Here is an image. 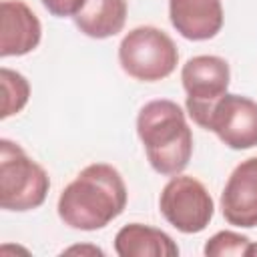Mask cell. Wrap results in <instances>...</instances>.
Wrapping results in <instances>:
<instances>
[{"label":"cell","mask_w":257,"mask_h":257,"mask_svg":"<svg viewBox=\"0 0 257 257\" xmlns=\"http://www.w3.org/2000/svg\"><path fill=\"white\" fill-rule=\"evenodd\" d=\"M159 209L169 225L191 235L207 229L215 213V203L201 181L179 173L163 187Z\"/></svg>","instance_id":"cell-5"},{"label":"cell","mask_w":257,"mask_h":257,"mask_svg":"<svg viewBox=\"0 0 257 257\" xmlns=\"http://www.w3.org/2000/svg\"><path fill=\"white\" fill-rule=\"evenodd\" d=\"M137 135L149 165L159 175H179L193 155V133L183 108L169 98L147 102L137 116Z\"/></svg>","instance_id":"cell-2"},{"label":"cell","mask_w":257,"mask_h":257,"mask_svg":"<svg viewBox=\"0 0 257 257\" xmlns=\"http://www.w3.org/2000/svg\"><path fill=\"white\" fill-rule=\"evenodd\" d=\"M40 2L52 16H58V18L72 16L74 18V14L84 6L86 0H40Z\"/></svg>","instance_id":"cell-15"},{"label":"cell","mask_w":257,"mask_h":257,"mask_svg":"<svg viewBox=\"0 0 257 257\" xmlns=\"http://www.w3.org/2000/svg\"><path fill=\"white\" fill-rule=\"evenodd\" d=\"M205 131H213L233 151L257 147V102L243 94L225 92L213 104Z\"/></svg>","instance_id":"cell-7"},{"label":"cell","mask_w":257,"mask_h":257,"mask_svg":"<svg viewBox=\"0 0 257 257\" xmlns=\"http://www.w3.org/2000/svg\"><path fill=\"white\" fill-rule=\"evenodd\" d=\"M0 84H2V112H0V118H8L12 114H18L30 98L28 80L20 72L2 66L0 68Z\"/></svg>","instance_id":"cell-13"},{"label":"cell","mask_w":257,"mask_h":257,"mask_svg":"<svg viewBox=\"0 0 257 257\" xmlns=\"http://www.w3.org/2000/svg\"><path fill=\"white\" fill-rule=\"evenodd\" d=\"M126 14V0H86L74 14V24L84 36L102 40L116 36L124 28Z\"/></svg>","instance_id":"cell-12"},{"label":"cell","mask_w":257,"mask_h":257,"mask_svg":"<svg viewBox=\"0 0 257 257\" xmlns=\"http://www.w3.org/2000/svg\"><path fill=\"white\" fill-rule=\"evenodd\" d=\"M114 251L120 257H177L179 247L161 229L128 223L114 235Z\"/></svg>","instance_id":"cell-11"},{"label":"cell","mask_w":257,"mask_h":257,"mask_svg":"<svg viewBox=\"0 0 257 257\" xmlns=\"http://www.w3.org/2000/svg\"><path fill=\"white\" fill-rule=\"evenodd\" d=\"M62 253H90V255H104L98 247H70V249H64Z\"/></svg>","instance_id":"cell-16"},{"label":"cell","mask_w":257,"mask_h":257,"mask_svg":"<svg viewBox=\"0 0 257 257\" xmlns=\"http://www.w3.org/2000/svg\"><path fill=\"white\" fill-rule=\"evenodd\" d=\"M50 189L48 173L26 155V151L8 141H0V207L4 211L38 209Z\"/></svg>","instance_id":"cell-3"},{"label":"cell","mask_w":257,"mask_h":257,"mask_svg":"<svg viewBox=\"0 0 257 257\" xmlns=\"http://www.w3.org/2000/svg\"><path fill=\"white\" fill-rule=\"evenodd\" d=\"M42 38V24L32 8L22 0H2L0 4V56H24Z\"/></svg>","instance_id":"cell-9"},{"label":"cell","mask_w":257,"mask_h":257,"mask_svg":"<svg viewBox=\"0 0 257 257\" xmlns=\"http://www.w3.org/2000/svg\"><path fill=\"white\" fill-rule=\"evenodd\" d=\"M249 247H251L249 237L235 231H219L205 243L203 253L207 257H227V255L247 257Z\"/></svg>","instance_id":"cell-14"},{"label":"cell","mask_w":257,"mask_h":257,"mask_svg":"<svg viewBox=\"0 0 257 257\" xmlns=\"http://www.w3.org/2000/svg\"><path fill=\"white\" fill-rule=\"evenodd\" d=\"M221 211L229 225L257 227V157L241 161L221 193Z\"/></svg>","instance_id":"cell-8"},{"label":"cell","mask_w":257,"mask_h":257,"mask_svg":"<svg viewBox=\"0 0 257 257\" xmlns=\"http://www.w3.org/2000/svg\"><path fill=\"white\" fill-rule=\"evenodd\" d=\"M120 68L141 82H157L173 74L179 50L173 38L157 26H137L118 44Z\"/></svg>","instance_id":"cell-4"},{"label":"cell","mask_w":257,"mask_h":257,"mask_svg":"<svg viewBox=\"0 0 257 257\" xmlns=\"http://www.w3.org/2000/svg\"><path fill=\"white\" fill-rule=\"evenodd\" d=\"M253 255H257V243H251V247H249L247 257H253Z\"/></svg>","instance_id":"cell-17"},{"label":"cell","mask_w":257,"mask_h":257,"mask_svg":"<svg viewBox=\"0 0 257 257\" xmlns=\"http://www.w3.org/2000/svg\"><path fill=\"white\" fill-rule=\"evenodd\" d=\"M173 28L187 40H209L223 28L221 0H169Z\"/></svg>","instance_id":"cell-10"},{"label":"cell","mask_w":257,"mask_h":257,"mask_svg":"<svg viewBox=\"0 0 257 257\" xmlns=\"http://www.w3.org/2000/svg\"><path fill=\"white\" fill-rule=\"evenodd\" d=\"M231 80L229 62L215 54L189 58L181 68V82L187 92V112L195 124L205 128L213 104L227 92Z\"/></svg>","instance_id":"cell-6"},{"label":"cell","mask_w":257,"mask_h":257,"mask_svg":"<svg viewBox=\"0 0 257 257\" xmlns=\"http://www.w3.org/2000/svg\"><path fill=\"white\" fill-rule=\"evenodd\" d=\"M126 185L108 163H92L70 181L58 197V217L78 231H96L126 207Z\"/></svg>","instance_id":"cell-1"}]
</instances>
